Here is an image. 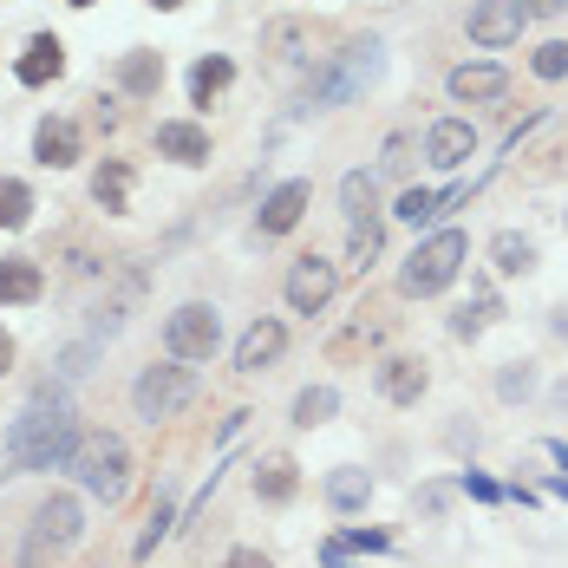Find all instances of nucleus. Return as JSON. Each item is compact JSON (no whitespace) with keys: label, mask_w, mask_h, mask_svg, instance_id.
<instances>
[{"label":"nucleus","mask_w":568,"mask_h":568,"mask_svg":"<svg viewBox=\"0 0 568 568\" xmlns=\"http://www.w3.org/2000/svg\"><path fill=\"white\" fill-rule=\"evenodd\" d=\"M72 452H79V412L47 379L27 398V412L7 425V438H0V477H13V470H65Z\"/></svg>","instance_id":"f257e3e1"},{"label":"nucleus","mask_w":568,"mask_h":568,"mask_svg":"<svg viewBox=\"0 0 568 568\" xmlns=\"http://www.w3.org/2000/svg\"><path fill=\"white\" fill-rule=\"evenodd\" d=\"M379 72H386V47H379V40H346L341 53L321 59L314 85H307V105H314V112L353 105L359 92H373V85H379Z\"/></svg>","instance_id":"f03ea898"},{"label":"nucleus","mask_w":568,"mask_h":568,"mask_svg":"<svg viewBox=\"0 0 568 568\" xmlns=\"http://www.w3.org/2000/svg\"><path fill=\"white\" fill-rule=\"evenodd\" d=\"M79 536H85V510H79V497H47L33 523H27V536H20V568H59L72 549H79Z\"/></svg>","instance_id":"7ed1b4c3"},{"label":"nucleus","mask_w":568,"mask_h":568,"mask_svg":"<svg viewBox=\"0 0 568 568\" xmlns=\"http://www.w3.org/2000/svg\"><path fill=\"white\" fill-rule=\"evenodd\" d=\"M72 477H79V490L85 497H99L105 510L124 504V490H131V452H124V438L118 432H79V452L65 464Z\"/></svg>","instance_id":"20e7f679"},{"label":"nucleus","mask_w":568,"mask_h":568,"mask_svg":"<svg viewBox=\"0 0 568 568\" xmlns=\"http://www.w3.org/2000/svg\"><path fill=\"white\" fill-rule=\"evenodd\" d=\"M464 255H470V235H464V229H438V235H425V242L405 255V268H398V294H412V301L445 294V287L457 282V268H464Z\"/></svg>","instance_id":"39448f33"},{"label":"nucleus","mask_w":568,"mask_h":568,"mask_svg":"<svg viewBox=\"0 0 568 568\" xmlns=\"http://www.w3.org/2000/svg\"><path fill=\"white\" fill-rule=\"evenodd\" d=\"M190 398H196V373H190V366H144V373L131 379V405H138L144 425L176 418Z\"/></svg>","instance_id":"423d86ee"},{"label":"nucleus","mask_w":568,"mask_h":568,"mask_svg":"<svg viewBox=\"0 0 568 568\" xmlns=\"http://www.w3.org/2000/svg\"><path fill=\"white\" fill-rule=\"evenodd\" d=\"M223 346V321L210 301H183L171 321H164V353L171 359H210Z\"/></svg>","instance_id":"0eeeda50"},{"label":"nucleus","mask_w":568,"mask_h":568,"mask_svg":"<svg viewBox=\"0 0 568 568\" xmlns=\"http://www.w3.org/2000/svg\"><path fill=\"white\" fill-rule=\"evenodd\" d=\"M334 287H341V268H334L327 255H301V262L287 268V307H294V314H321V307L334 301Z\"/></svg>","instance_id":"6e6552de"},{"label":"nucleus","mask_w":568,"mask_h":568,"mask_svg":"<svg viewBox=\"0 0 568 568\" xmlns=\"http://www.w3.org/2000/svg\"><path fill=\"white\" fill-rule=\"evenodd\" d=\"M262 53H268L275 72L314 65V27H307V20H268V27H262Z\"/></svg>","instance_id":"1a4fd4ad"},{"label":"nucleus","mask_w":568,"mask_h":568,"mask_svg":"<svg viewBox=\"0 0 568 568\" xmlns=\"http://www.w3.org/2000/svg\"><path fill=\"white\" fill-rule=\"evenodd\" d=\"M464 27H470V40L490 47V53L523 40V13H516V0H470V20H464Z\"/></svg>","instance_id":"9d476101"},{"label":"nucleus","mask_w":568,"mask_h":568,"mask_svg":"<svg viewBox=\"0 0 568 568\" xmlns=\"http://www.w3.org/2000/svg\"><path fill=\"white\" fill-rule=\"evenodd\" d=\"M307 203H314V183L287 176V183H275V190L262 196V210H255V229H262V235H287V229L307 216Z\"/></svg>","instance_id":"9b49d317"},{"label":"nucleus","mask_w":568,"mask_h":568,"mask_svg":"<svg viewBox=\"0 0 568 568\" xmlns=\"http://www.w3.org/2000/svg\"><path fill=\"white\" fill-rule=\"evenodd\" d=\"M425 158H432L438 171H464V164L477 158V124H470V118H438V124L425 131Z\"/></svg>","instance_id":"f8f14e48"},{"label":"nucleus","mask_w":568,"mask_h":568,"mask_svg":"<svg viewBox=\"0 0 568 568\" xmlns=\"http://www.w3.org/2000/svg\"><path fill=\"white\" fill-rule=\"evenodd\" d=\"M373 386H379V398H393V405H418L425 386H432V373H425V359H412V353H386V359L373 366Z\"/></svg>","instance_id":"ddd939ff"},{"label":"nucleus","mask_w":568,"mask_h":568,"mask_svg":"<svg viewBox=\"0 0 568 568\" xmlns=\"http://www.w3.org/2000/svg\"><path fill=\"white\" fill-rule=\"evenodd\" d=\"M287 353V327L282 321H255L242 341H235V373H268Z\"/></svg>","instance_id":"4468645a"},{"label":"nucleus","mask_w":568,"mask_h":568,"mask_svg":"<svg viewBox=\"0 0 568 568\" xmlns=\"http://www.w3.org/2000/svg\"><path fill=\"white\" fill-rule=\"evenodd\" d=\"M158 158H171V164H210V131L190 124V118L158 124Z\"/></svg>","instance_id":"2eb2a0df"},{"label":"nucleus","mask_w":568,"mask_h":568,"mask_svg":"<svg viewBox=\"0 0 568 568\" xmlns=\"http://www.w3.org/2000/svg\"><path fill=\"white\" fill-rule=\"evenodd\" d=\"M40 294H47V268L33 255H0V301L7 307H27Z\"/></svg>","instance_id":"dca6fc26"},{"label":"nucleus","mask_w":568,"mask_h":568,"mask_svg":"<svg viewBox=\"0 0 568 568\" xmlns=\"http://www.w3.org/2000/svg\"><path fill=\"white\" fill-rule=\"evenodd\" d=\"M33 158H40L47 171L79 164V124H72V118H40V131H33Z\"/></svg>","instance_id":"f3484780"},{"label":"nucleus","mask_w":568,"mask_h":568,"mask_svg":"<svg viewBox=\"0 0 568 568\" xmlns=\"http://www.w3.org/2000/svg\"><path fill=\"white\" fill-rule=\"evenodd\" d=\"M510 92V72L504 65H457L452 72V99L457 105H490Z\"/></svg>","instance_id":"a211bd4d"},{"label":"nucleus","mask_w":568,"mask_h":568,"mask_svg":"<svg viewBox=\"0 0 568 568\" xmlns=\"http://www.w3.org/2000/svg\"><path fill=\"white\" fill-rule=\"evenodd\" d=\"M13 72H20V85H53L59 72H65V47H59L53 33H33Z\"/></svg>","instance_id":"6ab92c4d"},{"label":"nucleus","mask_w":568,"mask_h":568,"mask_svg":"<svg viewBox=\"0 0 568 568\" xmlns=\"http://www.w3.org/2000/svg\"><path fill=\"white\" fill-rule=\"evenodd\" d=\"M92 203H99L105 216H124V210H131V164H124V158H105V164L92 171Z\"/></svg>","instance_id":"aec40b11"},{"label":"nucleus","mask_w":568,"mask_h":568,"mask_svg":"<svg viewBox=\"0 0 568 568\" xmlns=\"http://www.w3.org/2000/svg\"><path fill=\"white\" fill-rule=\"evenodd\" d=\"M118 85H124L131 99H158V85H164V53H124L118 59Z\"/></svg>","instance_id":"412c9836"},{"label":"nucleus","mask_w":568,"mask_h":568,"mask_svg":"<svg viewBox=\"0 0 568 568\" xmlns=\"http://www.w3.org/2000/svg\"><path fill=\"white\" fill-rule=\"evenodd\" d=\"M294 490H301V464L294 457H262L255 464V497L262 504H287Z\"/></svg>","instance_id":"4be33fe9"},{"label":"nucleus","mask_w":568,"mask_h":568,"mask_svg":"<svg viewBox=\"0 0 568 568\" xmlns=\"http://www.w3.org/2000/svg\"><path fill=\"white\" fill-rule=\"evenodd\" d=\"M229 79H235V65H229L223 53L196 59V65H190V105H210V99H223Z\"/></svg>","instance_id":"5701e85b"},{"label":"nucleus","mask_w":568,"mask_h":568,"mask_svg":"<svg viewBox=\"0 0 568 568\" xmlns=\"http://www.w3.org/2000/svg\"><path fill=\"white\" fill-rule=\"evenodd\" d=\"M490 268H497V275H529V268H536V242L516 235V229L490 235Z\"/></svg>","instance_id":"b1692460"},{"label":"nucleus","mask_w":568,"mask_h":568,"mask_svg":"<svg viewBox=\"0 0 568 568\" xmlns=\"http://www.w3.org/2000/svg\"><path fill=\"white\" fill-rule=\"evenodd\" d=\"M341 203L353 223H366V216H379V176L373 171H346L341 176Z\"/></svg>","instance_id":"393cba45"},{"label":"nucleus","mask_w":568,"mask_h":568,"mask_svg":"<svg viewBox=\"0 0 568 568\" xmlns=\"http://www.w3.org/2000/svg\"><path fill=\"white\" fill-rule=\"evenodd\" d=\"M366 497H373V477H366V470H334V477H327V504H334V510H366Z\"/></svg>","instance_id":"a878e982"},{"label":"nucleus","mask_w":568,"mask_h":568,"mask_svg":"<svg viewBox=\"0 0 568 568\" xmlns=\"http://www.w3.org/2000/svg\"><path fill=\"white\" fill-rule=\"evenodd\" d=\"M334 412H341V393H334V386H307V393L294 398V425H301V432H314V425H327Z\"/></svg>","instance_id":"bb28decb"},{"label":"nucleus","mask_w":568,"mask_h":568,"mask_svg":"<svg viewBox=\"0 0 568 568\" xmlns=\"http://www.w3.org/2000/svg\"><path fill=\"white\" fill-rule=\"evenodd\" d=\"M33 223V190L20 176H0V229H27Z\"/></svg>","instance_id":"cd10ccee"},{"label":"nucleus","mask_w":568,"mask_h":568,"mask_svg":"<svg viewBox=\"0 0 568 568\" xmlns=\"http://www.w3.org/2000/svg\"><path fill=\"white\" fill-rule=\"evenodd\" d=\"M171 523H176V504H171V497H158L151 516H144V536H138V549H131V556H138V562H151V556H158V542L171 536Z\"/></svg>","instance_id":"c85d7f7f"},{"label":"nucleus","mask_w":568,"mask_h":568,"mask_svg":"<svg viewBox=\"0 0 568 568\" xmlns=\"http://www.w3.org/2000/svg\"><path fill=\"white\" fill-rule=\"evenodd\" d=\"M379 242H386V229H379V216H366V223H353V242H346V262L366 275L373 268V255H379Z\"/></svg>","instance_id":"c756f323"},{"label":"nucleus","mask_w":568,"mask_h":568,"mask_svg":"<svg viewBox=\"0 0 568 568\" xmlns=\"http://www.w3.org/2000/svg\"><path fill=\"white\" fill-rule=\"evenodd\" d=\"M497 314H504V307H497V294H477V301H470V307L452 321V334H457V341H477V334H484Z\"/></svg>","instance_id":"7c9ffc66"},{"label":"nucleus","mask_w":568,"mask_h":568,"mask_svg":"<svg viewBox=\"0 0 568 568\" xmlns=\"http://www.w3.org/2000/svg\"><path fill=\"white\" fill-rule=\"evenodd\" d=\"M379 334H386V321H366V307H359V321L346 327L341 341H327V353H334V359H353L359 346H373V341H379Z\"/></svg>","instance_id":"2f4dec72"},{"label":"nucleus","mask_w":568,"mask_h":568,"mask_svg":"<svg viewBox=\"0 0 568 568\" xmlns=\"http://www.w3.org/2000/svg\"><path fill=\"white\" fill-rule=\"evenodd\" d=\"M432 216H438V190H405V196H398V223L425 229Z\"/></svg>","instance_id":"473e14b6"},{"label":"nucleus","mask_w":568,"mask_h":568,"mask_svg":"<svg viewBox=\"0 0 568 568\" xmlns=\"http://www.w3.org/2000/svg\"><path fill=\"white\" fill-rule=\"evenodd\" d=\"M536 393V366H529V359H516V366H504V373H497V398H529Z\"/></svg>","instance_id":"72a5a7b5"},{"label":"nucleus","mask_w":568,"mask_h":568,"mask_svg":"<svg viewBox=\"0 0 568 568\" xmlns=\"http://www.w3.org/2000/svg\"><path fill=\"white\" fill-rule=\"evenodd\" d=\"M529 72H536V79H568V40H549V47H536Z\"/></svg>","instance_id":"f704fd0d"},{"label":"nucleus","mask_w":568,"mask_h":568,"mask_svg":"<svg viewBox=\"0 0 568 568\" xmlns=\"http://www.w3.org/2000/svg\"><path fill=\"white\" fill-rule=\"evenodd\" d=\"M457 490H464V497H477V504H504V484H497V477H484V470H464V477H457Z\"/></svg>","instance_id":"c9c22d12"},{"label":"nucleus","mask_w":568,"mask_h":568,"mask_svg":"<svg viewBox=\"0 0 568 568\" xmlns=\"http://www.w3.org/2000/svg\"><path fill=\"white\" fill-rule=\"evenodd\" d=\"M92 353H99V341H79L59 353V379H79V373H92Z\"/></svg>","instance_id":"e433bc0d"},{"label":"nucleus","mask_w":568,"mask_h":568,"mask_svg":"<svg viewBox=\"0 0 568 568\" xmlns=\"http://www.w3.org/2000/svg\"><path fill=\"white\" fill-rule=\"evenodd\" d=\"M341 549H366V556H379V549H393V536H386V529H346Z\"/></svg>","instance_id":"4c0bfd02"},{"label":"nucleus","mask_w":568,"mask_h":568,"mask_svg":"<svg viewBox=\"0 0 568 568\" xmlns=\"http://www.w3.org/2000/svg\"><path fill=\"white\" fill-rule=\"evenodd\" d=\"M562 7H568V0H516V13H523V20H556Z\"/></svg>","instance_id":"58836bf2"},{"label":"nucleus","mask_w":568,"mask_h":568,"mask_svg":"<svg viewBox=\"0 0 568 568\" xmlns=\"http://www.w3.org/2000/svg\"><path fill=\"white\" fill-rule=\"evenodd\" d=\"M223 568H275V562H268L262 549H229V562H223Z\"/></svg>","instance_id":"ea45409f"},{"label":"nucleus","mask_w":568,"mask_h":568,"mask_svg":"<svg viewBox=\"0 0 568 568\" xmlns=\"http://www.w3.org/2000/svg\"><path fill=\"white\" fill-rule=\"evenodd\" d=\"M445 504H452V490H445V484H432V490L418 497V510H425V516H438V510H445Z\"/></svg>","instance_id":"a19ab883"},{"label":"nucleus","mask_w":568,"mask_h":568,"mask_svg":"<svg viewBox=\"0 0 568 568\" xmlns=\"http://www.w3.org/2000/svg\"><path fill=\"white\" fill-rule=\"evenodd\" d=\"M248 418H255V412H229V418H223V432H216V438H223V445H229V438H235V432H242Z\"/></svg>","instance_id":"79ce46f5"},{"label":"nucleus","mask_w":568,"mask_h":568,"mask_svg":"<svg viewBox=\"0 0 568 568\" xmlns=\"http://www.w3.org/2000/svg\"><path fill=\"white\" fill-rule=\"evenodd\" d=\"M321 568H346V549H341V536H334V542L321 549Z\"/></svg>","instance_id":"37998d69"},{"label":"nucleus","mask_w":568,"mask_h":568,"mask_svg":"<svg viewBox=\"0 0 568 568\" xmlns=\"http://www.w3.org/2000/svg\"><path fill=\"white\" fill-rule=\"evenodd\" d=\"M7 373H13V341L0 334V379H7Z\"/></svg>","instance_id":"c03bdc74"},{"label":"nucleus","mask_w":568,"mask_h":568,"mask_svg":"<svg viewBox=\"0 0 568 568\" xmlns=\"http://www.w3.org/2000/svg\"><path fill=\"white\" fill-rule=\"evenodd\" d=\"M542 452H549V457H556V464H562V470H568V445H562V438H549Z\"/></svg>","instance_id":"a18cd8bd"},{"label":"nucleus","mask_w":568,"mask_h":568,"mask_svg":"<svg viewBox=\"0 0 568 568\" xmlns=\"http://www.w3.org/2000/svg\"><path fill=\"white\" fill-rule=\"evenodd\" d=\"M549 497H562L568 504V477H549Z\"/></svg>","instance_id":"49530a36"},{"label":"nucleus","mask_w":568,"mask_h":568,"mask_svg":"<svg viewBox=\"0 0 568 568\" xmlns=\"http://www.w3.org/2000/svg\"><path fill=\"white\" fill-rule=\"evenodd\" d=\"M151 7H164V13H176V7H183V0H151Z\"/></svg>","instance_id":"de8ad7c7"},{"label":"nucleus","mask_w":568,"mask_h":568,"mask_svg":"<svg viewBox=\"0 0 568 568\" xmlns=\"http://www.w3.org/2000/svg\"><path fill=\"white\" fill-rule=\"evenodd\" d=\"M72 7H92V0H72Z\"/></svg>","instance_id":"09e8293b"},{"label":"nucleus","mask_w":568,"mask_h":568,"mask_svg":"<svg viewBox=\"0 0 568 568\" xmlns=\"http://www.w3.org/2000/svg\"><path fill=\"white\" fill-rule=\"evenodd\" d=\"M92 568H105V562H92Z\"/></svg>","instance_id":"8fccbe9b"}]
</instances>
